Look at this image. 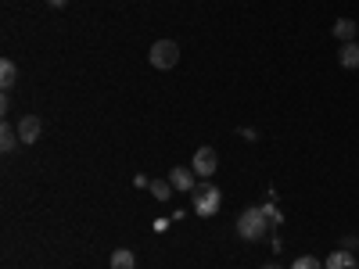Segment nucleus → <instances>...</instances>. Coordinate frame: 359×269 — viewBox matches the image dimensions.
<instances>
[{
  "mask_svg": "<svg viewBox=\"0 0 359 269\" xmlns=\"http://www.w3.org/2000/svg\"><path fill=\"white\" fill-rule=\"evenodd\" d=\"M69 4V0H50V8H65Z\"/></svg>",
  "mask_w": 359,
  "mask_h": 269,
  "instance_id": "obj_16",
  "label": "nucleus"
},
{
  "mask_svg": "<svg viewBox=\"0 0 359 269\" xmlns=\"http://www.w3.org/2000/svg\"><path fill=\"white\" fill-rule=\"evenodd\" d=\"M262 269H280V265H273V262H269V265H262Z\"/></svg>",
  "mask_w": 359,
  "mask_h": 269,
  "instance_id": "obj_17",
  "label": "nucleus"
},
{
  "mask_svg": "<svg viewBox=\"0 0 359 269\" xmlns=\"http://www.w3.org/2000/svg\"><path fill=\"white\" fill-rule=\"evenodd\" d=\"M291 269H323V262L313 258V255H302V258H294V262H291Z\"/></svg>",
  "mask_w": 359,
  "mask_h": 269,
  "instance_id": "obj_14",
  "label": "nucleus"
},
{
  "mask_svg": "<svg viewBox=\"0 0 359 269\" xmlns=\"http://www.w3.org/2000/svg\"><path fill=\"white\" fill-rule=\"evenodd\" d=\"M15 83H18V65L11 62V57H4V62H0V86H4V94Z\"/></svg>",
  "mask_w": 359,
  "mask_h": 269,
  "instance_id": "obj_8",
  "label": "nucleus"
},
{
  "mask_svg": "<svg viewBox=\"0 0 359 269\" xmlns=\"http://www.w3.org/2000/svg\"><path fill=\"white\" fill-rule=\"evenodd\" d=\"M15 147H18V126H0V151H4V155H11L15 151Z\"/></svg>",
  "mask_w": 359,
  "mask_h": 269,
  "instance_id": "obj_10",
  "label": "nucleus"
},
{
  "mask_svg": "<svg viewBox=\"0 0 359 269\" xmlns=\"http://www.w3.org/2000/svg\"><path fill=\"white\" fill-rule=\"evenodd\" d=\"M194 176H201V179H208L216 169H219V155H216V147H198L194 151Z\"/></svg>",
  "mask_w": 359,
  "mask_h": 269,
  "instance_id": "obj_4",
  "label": "nucleus"
},
{
  "mask_svg": "<svg viewBox=\"0 0 359 269\" xmlns=\"http://www.w3.org/2000/svg\"><path fill=\"white\" fill-rule=\"evenodd\" d=\"M359 262H355V255L348 251V248H341V251H331L327 255V262H323V269H355Z\"/></svg>",
  "mask_w": 359,
  "mask_h": 269,
  "instance_id": "obj_7",
  "label": "nucleus"
},
{
  "mask_svg": "<svg viewBox=\"0 0 359 269\" xmlns=\"http://www.w3.org/2000/svg\"><path fill=\"white\" fill-rule=\"evenodd\" d=\"M147 191H151V198H158V201H165L176 187L169 184V179H151V187H147Z\"/></svg>",
  "mask_w": 359,
  "mask_h": 269,
  "instance_id": "obj_13",
  "label": "nucleus"
},
{
  "mask_svg": "<svg viewBox=\"0 0 359 269\" xmlns=\"http://www.w3.org/2000/svg\"><path fill=\"white\" fill-rule=\"evenodd\" d=\"M262 212H266V219L273 223V226H280V223H284V216H280V208H277L273 201H266V205H262Z\"/></svg>",
  "mask_w": 359,
  "mask_h": 269,
  "instance_id": "obj_15",
  "label": "nucleus"
},
{
  "mask_svg": "<svg viewBox=\"0 0 359 269\" xmlns=\"http://www.w3.org/2000/svg\"><path fill=\"white\" fill-rule=\"evenodd\" d=\"M111 269H137L133 251H130V248H118V251H111Z\"/></svg>",
  "mask_w": 359,
  "mask_h": 269,
  "instance_id": "obj_12",
  "label": "nucleus"
},
{
  "mask_svg": "<svg viewBox=\"0 0 359 269\" xmlns=\"http://www.w3.org/2000/svg\"><path fill=\"white\" fill-rule=\"evenodd\" d=\"M269 230H273V223L266 219L262 205H252V208H245V212L237 216V233H241L245 241H262Z\"/></svg>",
  "mask_w": 359,
  "mask_h": 269,
  "instance_id": "obj_1",
  "label": "nucleus"
},
{
  "mask_svg": "<svg viewBox=\"0 0 359 269\" xmlns=\"http://www.w3.org/2000/svg\"><path fill=\"white\" fill-rule=\"evenodd\" d=\"M40 130H43V123L36 115H22V123H18V140L22 144H36L40 140Z\"/></svg>",
  "mask_w": 359,
  "mask_h": 269,
  "instance_id": "obj_5",
  "label": "nucleus"
},
{
  "mask_svg": "<svg viewBox=\"0 0 359 269\" xmlns=\"http://www.w3.org/2000/svg\"><path fill=\"white\" fill-rule=\"evenodd\" d=\"M151 65L155 69H172L176 62H180V47L172 43V40H158V43H151Z\"/></svg>",
  "mask_w": 359,
  "mask_h": 269,
  "instance_id": "obj_3",
  "label": "nucleus"
},
{
  "mask_svg": "<svg viewBox=\"0 0 359 269\" xmlns=\"http://www.w3.org/2000/svg\"><path fill=\"white\" fill-rule=\"evenodd\" d=\"M169 184L176 187V191H184V194H191L198 184H194V169H187V165H176L172 172H169Z\"/></svg>",
  "mask_w": 359,
  "mask_h": 269,
  "instance_id": "obj_6",
  "label": "nucleus"
},
{
  "mask_svg": "<svg viewBox=\"0 0 359 269\" xmlns=\"http://www.w3.org/2000/svg\"><path fill=\"white\" fill-rule=\"evenodd\" d=\"M355 269H359V265H355Z\"/></svg>",
  "mask_w": 359,
  "mask_h": 269,
  "instance_id": "obj_18",
  "label": "nucleus"
},
{
  "mask_svg": "<svg viewBox=\"0 0 359 269\" xmlns=\"http://www.w3.org/2000/svg\"><path fill=\"white\" fill-rule=\"evenodd\" d=\"M334 36H338L341 43H352V36H359V25H355L352 18H338V22H334Z\"/></svg>",
  "mask_w": 359,
  "mask_h": 269,
  "instance_id": "obj_9",
  "label": "nucleus"
},
{
  "mask_svg": "<svg viewBox=\"0 0 359 269\" xmlns=\"http://www.w3.org/2000/svg\"><path fill=\"white\" fill-rule=\"evenodd\" d=\"M191 201H194V216L208 219V216H216L219 212V205H223V194L216 184H198L191 191Z\"/></svg>",
  "mask_w": 359,
  "mask_h": 269,
  "instance_id": "obj_2",
  "label": "nucleus"
},
{
  "mask_svg": "<svg viewBox=\"0 0 359 269\" xmlns=\"http://www.w3.org/2000/svg\"><path fill=\"white\" fill-rule=\"evenodd\" d=\"M338 62H341V69H359V43H341Z\"/></svg>",
  "mask_w": 359,
  "mask_h": 269,
  "instance_id": "obj_11",
  "label": "nucleus"
}]
</instances>
